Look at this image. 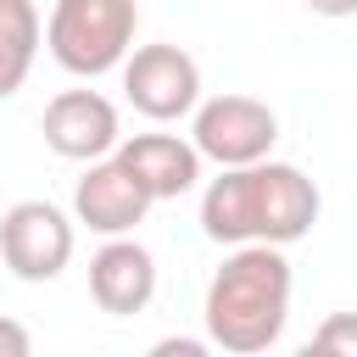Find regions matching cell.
<instances>
[{
  "label": "cell",
  "mask_w": 357,
  "mask_h": 357,
  "mask_svg": "<svg viewBox=\"0 0 357 357\" xmlns=\"http://www.w3.org/2000/svg\"><path fill=\"white\" fill-rule=\"evenodd\" d=\"M28 351H33V335L17 318H0V357H28Z\"/></svg>",
  "instance_id": "obj_13"
},
{
  "label": "cell",
  "mask_w": 357,
  "mask_h": 357,
  "mask_svg": "<svg viewBox=\"0 0 357 357\" xmlns=\"http://www.w3.org/2000/svg\"><path fill=\"white\" fill-rule=\"evenodd\" d=\"M89 296L112 318L145 312L156 296V257L128 234H106V245L89 257Z\"/></svg>",
  "instance_id": "obj_9"
},
{
  "label": "cell",
  "mask_w": 357,
  "mask_h": 357,
  "mask_svg": "<svg viewBox=\"0 0 357 357\" xmlns=\"http://www.w3.org/2000/svg\"><path fill=\"white\" fill-rule=\"evenodd\" d=\"M117 162L151 190V201H173L201 178V151L195 139H178V134H134L117 145Z\"/></svg>",
  "instance_id": "obj_10"
},
{
  "label": "cell",
  "mask_w": 357,
  "mask_h": 357,
  "mask_svg": "<svg viewBox=\"0 0 357 357\" xmlns=\"http://www.w3.org/2000/svg\"><path fill=\"white\" fill-rule=\"evenodd\" d=\"M134 28H139L134 0H56V11L45 22V45L67 73L100 78L128 61Z\"/></svg>",
  "instance_id": "obj_3"
},
{
  "label": "cell",
  "mask_w": 357,
  "mask_h": 357,
  "mask_svg": "<svg viewBox=\"0 0 357 357\" xmlns=\"http://www.w3.org/2000/svg\"><path fill=\"white\" fill-rule=\"evenodd\" d=\"M206 340L223 351H268L284 335L290 318V262L284 245L245 240L223 257V268L206 284Z\"/></svg>",
  "instance_id": "obj_2"
},
{
  "label": "cell",
  "mask_w": 357,
  "mask_h": 357,
  "mask_svg": "<svg viewBox=\"0 0 357 357\" xmlns=\"http://www.w3.org/2000/svg\"><path fill=\"white\" fill-rule=\"evenodd\" d=\"M307 11H318V17H357V0H307Z\"/></svg>",
  "instance_id": "obj_14"
},
{
  "label": "cell",
  "mask_w": 357,
  "mask_h": 357,
  "mask_svg": "<svg viewBox=\"0 0 357 357\" xmlns=\"http://www.w3.org/2000/svg\"><path fill=\"white\" fill-rule=\"evenodd\" d=\"M39 56V11L33 0H0V100L17 95Z\"/></svg>",
  "instance_id": "obj_11"
},
{
  "label": "cell",
  "mask_w": 357,
  "mask_h": 357,
  "mask_svg": "<svg viewBox=\"0 0 357 357\" xmlns=\"http://www.w3.org/2000/svg\"><path fill=\"white\" fill-rule=\"evenodd\" d=\"M0 262L28 284L56 279L73 262V218L50 201H17L0 218Z\"/></svg>",
  "instance_id": "obj_6"
},
{
  "label": "cell",
  "mask_w": 357,
  "mask_h": 357,
  "mask_svg": "<svg viewBox=\"0 0 357 357\" xmlns=\"http://www.w3.org/2000/svg\"><path fill=\"white\" fill-rule=\"evenodd\" d=\"M312 351H335V357H357V312H329L312 335Z\"/></svg>",
  "instance_id": "obj_12"
},
{
  "label": "cell",
  "mask_w": 357,
  "mask_h": 357,
  "mask_svg": "<svg viewBox=\"0 0 357 357\" xmlns=\"http://www.w3.org/2000/svg\"><path fill=\"white\" fill-rule=\"evenodd\" d=\"M195 151L218 167H245L262 162L279 139V117L257 95H212L195 106Z\"/></svg>",
  "instance_id": "obj_4"
},
{
  "label": "cell",
  "mask_w": 357,
  "mask_h": 357,
  "mask_svg": "<svg viewBox=\"0 0 357 357\" xmlns=\"http://www.w3.org/2000/svg\"><path fill=\"white\" fill-rule=\"evenodd\" d=\"M45 145L67 162H100L106 151L123 145V128H117V106L95 89H61L50 106H45V123H39Z\"/></svg>",
  "instance_id": "obj_7"
},
{
  "label": "cell",
  "mask_w": 357,
  "mask_h": 357,
  "mask_svg": "<svg viewBox=\"0 0 357 357\" xmlns=\"http://www.w3.org/2000/svg\"><path fill=\"white\" fill-rule=\"evenodd\" d=\"M145 212H151V190L117 156L89 162V173L73 190V218L89 223L95 234H128L134 223H145Z\"/></svg>",
  "instance_id": "obj_8"
},
{
  "label": "cell",
  "mask_w": 357,
  "mask_h": 357,
  "mask_svg": "<svg viewBox=\"0 0 357 357\" xmlns=\"http://www.w3.org/2000/svg\"><path fill=\"white\" fill-rule=\"evenodd\" d=\"M312 223H318V184L290 162L262 156L245 167H223V178H212L201 195V229L218 245L245 240L296 245L301 234H312Z\"/></svg>",
  "instance_id": "obj_1"
},
{
  "label": "cell",
  "mask_w": 357,
  "mask_h": 357,
  "mask_svg": "<svg viewBox=\"0 0 357 357\" xmlns=\"http://www.w3.org/2000/svg\"><path fill=\"white\" fill-rule=\"evenodd\" d=\"M123 89L134 112H145L151 123H173L201 106V67L178 45H139L123 61Z\"/></svg>",
  "instance_id": "obj_5"
}]
</instances>
